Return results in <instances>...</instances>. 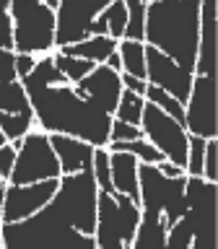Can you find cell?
I'll use <instances>...</instances> for the list:
<instances>
[{
    "label": "cell",
    "instance_id": "cell-20",
    "mask_svg": "<svg viewBox=\"0 0 218 249\" xmlns=\"http://www.w3.org/2000/svg\"><path fill=\"white\" fill-rule=\"evenodd\" d=\"M34 122H36V117L31 107L23 109V112H0V130L8 138V143H13L16 148H21L23 135L34 127Z\"/></svg>",
    "mask_w": 218,
    "mask_h": 249
},
{
    "label": "cell",
    "instance_id": "cell-33",
    "mask_svg": "<svg viewBox=\"0 0 218 249\" xmlns=\"http://www.w3.org/2000/svg\"><path fill=\"white\" fill-rule=\"evenodd\" d=\"M16 153H18V148H16L13 143H5L0 145V177L11 179V171H13V163H16Z\"/></svg>",
    "mask_w": 218,
    "mask_h": 249
},
{
    "label": "cell",
    "instance_id": "cell-12",
    "mask_svg": "<svg viewBox=\"0 0 218 249\" xmlns=\"http://www.w3.org/2000/svg\"><path fill=\"white\" fill-rule=\"evenodd\" d=\"M57 187L60 179H42V182H29V184L8 182L3 195V223L23 221V218L34 215L36 210H42L52 200Z\"/></svg>",
    "mask_w": 218,
    "mask_h": 249
},
{
    "label": "cell",
    "instance_id": "cell-34",
    "mask_svg": "<svg viewBox=\"0 0 218 249\" xmlns=\"http://www.w3.org/2000/svg\"><path fill=\"white\" fill-rule=\"evenodd\" d=\"M34 65H36V57L31 52H16V73H18V78L29 75Z\"/></svg>",
    "mask_w": 218,
    "mask_h": 249
},
{
    "label": "cell",
    "instance_id": "cell-15",
    "mask_svg": "<svg viewBox=\"0 0 218 249\" xmlns=\"http://www.w3.org/2000/svg\"><path fill=\"white\" fill-rule=\"evenodd\" d=\"M216 8L218 0H200V34H198V57H195V73L216 75Z\"/></svg>",
    "mask_w": 218,
    "mask_h": 249
},
{
    "label": "cell",
    "instance_id": "cell-18",
    "mask_svg": "<svg viewBox=\"0 0 218 249\" xmlns=\"http://www.w3.org/2000/svg\"><path fill=\"white\" fill-rule=\"evenodd\" d=\"M166 218L156 210H140V221L132 236L130 249H148V247H166Z\"/></svg>",
    "mask_w": 218,
    "mask_h": 249
},
{
    "label": "cell",
    "instance_id": "cell-29",
    "mask_svg": "<svg viewBox=\"0 0 218 249\" xmlns=\"http://www.w3.org/2000/svg\"><path fill=\"white\" fill-rule=\"evenodd\" d=\"M202 177L210 179V182H218V140H216V138H208V143H205Z\"/></svg>",
    "mask_w": 218,
    "mask_h": 249
},
{
    "label": "cell",
    "instance_id": "cell-4",
    "mask_svg": "<svg viewBox=\"0 0 218 249\" xmlns=\"http://www.w3.org/2000/svg\"><path fill=\"white\" fill-rule=\"evenodd\" d=\"M216 197L218 182L190 177L184 184V213L169 226L166 247L179 249H216Z\"/></svg>",
    "mask_w": 218,
    "mask_h": 249
},
{
    "label": "cell",
    "instance_id": "cell-28",
    "mask_svg": "<svg viewBox=\"0 0 218 249\" xmlns=\"http://www.w3.org/2000/svg\"><path fill=\"white\" fill-rule=\"evenodd\" d=\"M205 143H208V138H200V135H192V132H190V145H187V166H184V171L190 177H202Z\"/></svg>",
    "mask_w": 218,
    "mask_h": 249
},
{
    "label": "cell",
    "instance_id": "cell-5",
    "mask_svg": "<svg viewBox=\"0 0 218 249\" xmlns=\"http://www.w3.org/2000/svg\"><path fill=\"white\" fill-rule=\"evenodd\" d=\"M140 221V205L125 192H104L96 195V247H117L130 249Z\"/></svg>",
    "mask_w": 218,
    "mask_h": 249
},
{
    "label": "cell",
    "instance_id": "cell-6",
    "mask_svg": "<svg viewBox=\"0 0 218 249\" xmlns=\"http://www.w3.org/2000/svg\"><path fill=\"white\" fill-rule=\"evenodd\" d=\"M13 18V50L44 54L54 47V26L57 13L44 0H11Z\"/></svg>",
    "mask_w": 218,
    "mask_h": 249
},
{
    "label": "cell",
    "instance_id": "cell-9",
    "mask_svg": "<svg viewBox=\"0 0 218 249\" xmlns=\"http://www.w3.org/2000/svg\"><path fill=\"white\" fill-rule=\"evenodd\" d=\"M140 130L151 145L164 153V159L174 161L177 166H187V145H190V132L182 122H177L171 114L161 112L156 104L145 101L143 117H140Z\"/></svg>",
    "mask_w": 218,
    "mask_h": 249
},
{
    "label": "cell",
    "instance_id": "cell-8",
    "mask_svg": "<svg viewBox=\"0 0 218 249\" xmlns=\"http://www.w3.org/2000/svg\"><path fill=\"white\" fill-rule=\"evenodd\" d=\"M60 159L50 143V132L42 127H31L21 140V148L16 153V163L8 182L13 184H29V182H42V179H60Z\"/></svg>",
    "mask_w": 218,
    "mask_h": 249
},
{
    "label": "cell",
    "instance_id": "cell-22",
    "mask_svg": "<svg viewBox=\"0 0 218 249\" xmlns=\"http://www.w3.org/2000/svg\"><path fill=\"white\" fill-rule=\"evenodd\" d=\"M21 83L23 86H60V83H68V78L57 65H54L52 54H47V57L36 60L34 70H31L29 75H23Z\"/></svg>",
    "mask_w": 218,
    "mask_h": 249
},
{
    "label": "cell",
    "instance_id": "cell-14",
    "mask_svg": "<svg viewBox=\"0 0 218 249\" xmlns=\"http://www.w3.org/2000/svg\"><path fill=\"white\" fill-rule=\"evenodd\" d=\"M73 89L78 93H83V96H91V99L101 101V104L114 114V107H117L120 93H122V78L117 70L109 68L107 62H99L89 75H83L78 83H73Z\"/></svg>",
    "mask_w": 218,
    "mask_h": 249
},
{
    "label": "cell",
    "instance_id": "cell-24",
    "mask_svg": "<svg viewBox=\"0 0 218 249\" xmlns=\"http://www.w3.org/2000/svg\"><path fill=\"white\" fill-rule=\"evenodd\" d=\"M143 107H145V96H140V93L130 91V89H122L120 101H117V107H114V117H117V120H125V122L138 124V127H140Z\"/></svg>",
    "mask_w": 218,
    "mask_h": 249
},
{
    "label": "cell",
    "instance_id": "cell-40",
    "mask_svg": "<svg viewBox=\"0 0 218 249\" xmlns=\"http://www.w3.org/2000/svg\"><path fill=\"white\" fill-rule=\"evenodd\" d=\"M5 143H8V138L3 135V130H0V145H5Z\"/></svg>",
    "mask_w": 218,
    "mask_h": 249
},
{
    "label": "cell",
    "instance_id": "cell-2",
    "mask_svg": "<svg viewBox=\"0 0 218 249\" xmlns=\"http://www.w3.org/2000/svg\"><path fill=\"white\" fill-rule=\"evenodd\" d=\"M23 89L29 93L36 124L44 132L75 135L96 148L109 143V127H112L114 114L101 101L78 93L73 83L23 86Z\"/></svg>",
    "mask_w": 218,
    "mask_h": 249
},
{
    "label": "cell",
    "instance_id": "cell-11",
    "mask_svg": "<svg viewBox=\"0 0 218 249\" xmlns=\"http://www.w3.org/2000/svg\"><path fill=\"white\" fill-rule=\"evenodd\" d=\"M112 0H60L57 5V26H54V47H65L91 36V26L96 16Z\"/></svg>",
    "mask_w": 218,
    "mask_h": 249
},
{
    "label": "cell",
    "instance_id": "cell-30",
    "mask_svg": "<svg viewBox=\"0 0 218 249\" xmlns=\"http://www.w3.org/2000/svg\"><path fill=\"white\" fill-rule=\"evenodd\" d=\"M135 138H143V130L138 124H130L125 120H112V127H109V140H135Z\"/></svg>",
    "mask_w": 218,
    "mask_h": 249
},
{
    "label": "cell",
    "instance_id": "cell-37",
    "mask_svg": "<svg viewBox=\"0 0 218 249\" xmlns=\"http://www.w3.org/2000/svg\"><path fill=\"white\" fill-rule=\"evenodd\" d=\"M107 65L112 70H117V73H122V57H120V52H117V50L107 57Z\"/></svg>",
    "mask_w": 218,
    "mask_h": 249
},
{
    "label": "cell",
    "instance_id": "cell-35",
    "mask_svg": "<svg viewBox=\"0 0 218 249\" xmlns=\"http://www.w3.org/2000/svg\"><path fill=\"white\" fill-rule=\"evenodd\" d=\"M120 78H122V89H130V91H135V93H140V96H145V89H148V81L145 78H138V75H130V73H120Z\"/></svg>",
    "mask_w": 218,
    "mask_h": 249
},
{
    "label": "cell",
    "instance_id": "cell-32",
    "mask_svg": "<svg viewBox=\"0 0 218 249\" xmlns=\"http://www.w3.org/2000/svg\"><path fill=\"white\" fill-rule=\"evenodd\" d=\"M0 81H18V73H16V50H3L0 47Z\"/></svg>",
    "mask_w": 218,
    "mask_h": 249
},
{
    "label": "cell",
    "instance_id": "cell-21",
    "mask_svg": "<svg viewBox=\"0 0 218 249\" xmlns=\"http://www.w3.org/2000/svg\"><path fill=\"white\" fill-rule=\"evenodd\" d=\"M117 52H120V57H122L125 73L145 78V42L122 36L120 42H117Z\"/></svg>",
    "mask_w": 218,
    "mask_h": 249
},
{
    "label": "cell",
    "instance_id": "cell-1",
    "mask_svg": "<svg viewBox=\"0 0 218 249\" xmlns=\"http://www.w3.org/2000/svg\"><path fill=\"white\" fill-rule=\"evenodd\" d=\"M96 195L93 169L62 174L57 192L42 210L3 223V247H96Z\"/></svg>",
    "mask_w": 218,
    "mask_h": 249
},
{
    "label": "cell",
    "instance_id": "cell-16",
    "mask_svg": "<svg viewBox=\"0 0 218 249\" xmlns=\"http://www.w3.org/2000/svg\"><path fill=\"white\" fill-rule=\"evenodd\" d=\"M50 143L60 159L62 174H75L81 169H91L96 145L86 143L75 135H65V132H50Z\"/></svg>",
    "mask_w": 218,
    "mask_h": 249
},
{
    "label": "cell",
    "instance_id": "cell-7",
    "mask_svg": "<svg viewBox=\"0 0 218 249\" xmlns=\"http://www.w3.org/2000/svg\"><path fill=\"white\" fill-rule=\"evenodd\" d=\"M184 184H187V171L179 177H166L159 171L156 163L138 161L140 210L164 213L166 226H171L184 213Z\"/></svg>",
    "mask_w": 218,
    "mask_h": 249
},
{
    "label": "cell",
    "instance_id": "cell-17",
    "mask_svg": "<svg viewBox=\"0 0 218 249\" xmlns=\"http://www.w3.org/2000/svg\"><path fill=\"white\" fill-rule=\"evenodd\" d=\"M109 169H112V184L117 192L130 195L140 205L138 190V159L130 151H109Z\"/></svg>",
    "mask_w": 218,
    "mask_h": 249
},
{
    "label": "cell",
    "instance_id": "cell-42",
    "mask_svg": "<svg viewBox=\"0 0 218 249\" xmlns=\"http://www.w3.org/2000/svg\"><path fill=\"white\" fill-rule=\"evenodd\" d=\"M143 3H148V0H143Z\"/></svg>",
    "mask_w": 218,
    "mask_h": 249
},
{
    "label": "cell",
    "instance_id": "cell-10",
    "mask_svg": "<svg viewBox=\"0 0 218 249\" xmlns=\"http://www.w3.org/2000/svg\"><path fill=\"white\" fill-rule=\"evenodd\" d=\"M216 91L218 81L216 75H192V89L184 101V127L192 135L200 138H216L218 122H216Z\"/></svg>",
    "mask_w": 218,
    "mask_h": 249
},
{
    "label": "cell",
    "instance_id": "cell-38",
    "mask_svg": "<svg viewBox=\"0 0 218 249\" xmlns=\"http://www.w3.org/2000/svg\"><path fill=\"white\" fill-rule=\"evenodd\" d=\"M5 184L8 182H0V247H3V195H5Z\"/></svg>",
    "mask_w": 218,
    "mask_h": 249
},
{
    "label": "cell",
    "instance_id": "cell-19",
    "mask_svg": "<svg viewBox=\"0 0 218 249\" xmlns=\"http://www.w3.org/2000/svg\"><path fill=\"white\" fill-rule=\"evenodd\" d=\"M117 42L120 39L109 36V34H91L81 39V42H73V44H65V47H57L60 52L65 54H75V57H83V60H91V62H107V57L117 50Z\"/></svg>",
    "mask_w": 218,
    "mask_h": 249
},
{
    "label": "cell",
    "instance_id": "cell-23",
    "mask_svg": "<svg viewBox=\"0 0 218 249\" xmlns=\"http://www.w3.org/2000/svg\"><path fill=\"white\" fill-rule=\"evenodd\" d=\"M29 93L18 81H0V112H23L29 109Z\"/></svg>",
    "mask_w": 218,
    "mask_h": 249
},
{
    "label": "cell",
    "instance_id": "cell-3",
    "mask_svg": "<svg viewBox=\"0 0 218 249\" xmlns=\"http://www.w3.org/2000/svg\"><path fill=\"white\" fill-rule=\"evenodd\" d=\"M200 34V0H148L143 42L195 73Z\"/></svg>",
    "mask_w": 218,
    "mask_h": 249
},
{
    "label": "cell",
    "instance_id": "cell-36",
    "mask_svg": "<svg viewBox=\"0 0 218 249\" xmlns=\"http://www.w3.org/2000/svg\"><path fill=\"white\" fill-rule=\"evenodd\" d=\"M156 166H159V171H161V174H166V177H179V174H184V169L177 166V163L169 161V159H161L159 163H156Z\"/></svg>",
    "mask_w": 218,
    "mask_h": 249
},
{
    "label": "cell",
    "instance_id": "cell-31",
    "mask_svg": "<svg viewBox=\"0 0 218 249\" xmlns=\"http://www.w3.org/2000/svg\"><path fill=\"white\" fill-rule=\"evenodd\" d=\"M0 47L13 50V18H11V8L3 0H0Z\"/></svg>",
    "mask_w": 218,
    "mask_h": 249
},
{
    "label": "cell",
    "instance_id": "cell-27",
    "mask_svg": "<svg viewBox=\"0 0 218 249\" xmlns=\"http://www.w3.org/2000/svg\"><path fill=\"white\" fill-rule=\"evenodd\" d=\"M93 179H96V187L104 192H114V184H112V169H109V151L107 145H101L93 151Z\"/></svg>",
    "mask_w": 218,
    "mask_h": 249
},
{
    "label": "cell",
    "instance_id": "cell-39",
    "mask_svg": "<svg viewBox=\"0 0 218 249\" xmlns=\"http://www.w3.org/2000/svg\"><path fill=\"white\" fill-rule=\"evenodd\" d=\"M44 3H47V5H50V8H54V11H57V5H60V0H44Z\"/></svg>",
    "mask_w": 218,
    "mask_h": 249
},
{
    "label": "cell",
    "instance_id": "cell-26",
    "mask_svg": "<svg viewBox=\"0 0 218 249\" xmlns=\"http://www.w3.org/2000/svg\"><path fill=\"white\" fill-rule=\"evenodd\" d=\"M96 18L101 23H107L109 36L122 39L125 36V26H127V8H125V0H112L104 11H101Z\"/></svg>",
    "mask_w": 218,
    "mask_h": 249
},
{
    "label": "cell",
    "instance_id": "cell-13",
    "mask_svg": "<svg viewBox=\"0 0 218 249\" xmlns=\"http://www.w3.org/2000/svg\"><path fill=\"white\" fill-rule=\"evenodd\" d=\"M192 75L195 73L190 68H182L169 54L156 50L153 44H145V81L148 83L161 86L164 91H169L171 96H177L184 104L192 89Z\"/></svg>",
    "mask_w": 218,
    "mask_h": 249
},
{
    "label": "cell",
    "instance_id": "cell-41",
    "mask_svg": "<svg viewBox=\"0 0 218 249\" xmlns=\"http://www.w3.org/2000/svg\"><path fill=\"white\" fill-rule=\"evenodd\" d=\"M3 3H11V0H3Z\"/></svg>",
    "mask_w": 218,
    "mask_h": 249
},
{
    "label": "cell",
    "instance_id": "cell-25",
    "mask_svg": "<svg viewBox=\"0 0 218 249\" xmlns=\"http://www.w3.org/2000/svg\"><path fill=\"white\" fill-rule=\"evenodd\" d=\"M54 57V65H57L62 73H65L68 78V83H78L83 75H89L93 68H96V62H91V60H83V57H75V54H65V52H54L52 54Z\"/></svg>",
    "mask_w": 218,
    "mask_h": 249
}]
</instances>
